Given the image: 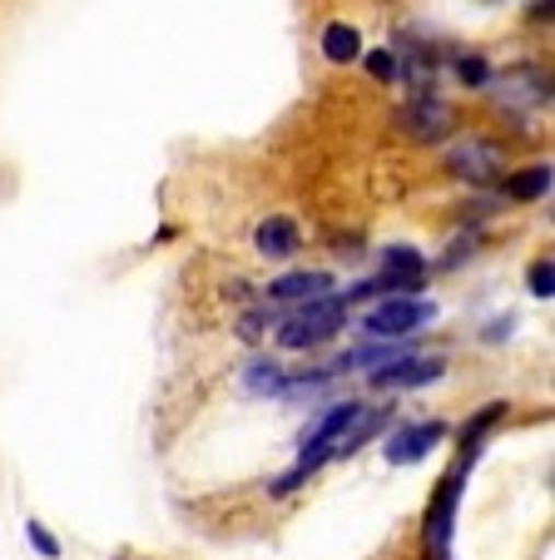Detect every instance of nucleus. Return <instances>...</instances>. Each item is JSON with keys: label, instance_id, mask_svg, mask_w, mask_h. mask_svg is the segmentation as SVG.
<instances>
[{"label": "nucleus", "instance_id": "nucleus-12", "mask_svg": "<svg viewBox=\"0 0 555 560\" xmlns=\"http://www.w3.org/2000/svg\"><path fill=\"white\" fill-rule=\"evenodd\" d=\"M531 293H535V298H551V293H555V268H551V258H541V264L531 268Z\"/></svg>", "mask_w": 555, "mask_h": 560}, {"label": "nucleus", "instance_id": "nucleus-15", "mask_svg": "<svg viewBox=\"0 0 555 560\" xmlns=\"http://www.w3.org/2000/svg\"><path fill=\"white\" fill-rule=\"evenodd\" d=\"M456 70H461V80H472V85H486V60H461Z\"/></svg>", "mask_w": 555, "mask_h": 560}, {"label": "nucleus", "instance_id": "nucleus-10", "mask_svg": "<svg viewBox=\"0 0 555 560\" xmlns=\"http://www.w3.org/2000/svg\"><path fill=\"white\" fill-rule=\"evenodd\" d=\"M323 55H327L333 65L357 60V55H362V35H357L352 25H343V21L327 25V31H323Z\"/></svg>", "mask_w": 555, "mask_h": 560}, {"label": "nucleus", "instance_id": "nucleus-5", "mask_svg": "<svg viewBox=\"0 0 555 560\" xmlns=\"http://www.w3.org/2000/svg\"><path fill=\"white\" fill-rule=\"evenodd\" d=\"M437 377H441L437 358H397L372 372V387H421V382H437Z\"/></svg>", "mask_w": 555, "mask_h": 560}, {"label": "nucleus", "instance_id": "nucleus-2", "mask_svg": "<svg viewBox=\"0 0 555 560\" xmlns=\"http://www.w3.org/2000/svg\"><path fill=\"white\" fill-rule=\"evenodd\" d=\"M437 307L431 303H417V298H388L367 313V332H378V338H407V332L427 328Z\"/></svg>", "mask_w": 555, "mask_h": 560}, {"label": "nucleus", "instance_id": "nucleus-1", "mask_svg": "<svg viewBox=\"0 0 555 560\" xmlns=\"http://www.w3.org/2000/svg\"><path fill=\"white\" fill-rule=\"evenodd\" d=\"M343 323H347V298H313V303H303L284 328H278V342H284V348H317V342H327Z\"/></svg>", "mask_w": 555, "mask_h": 560}, {"label": "nucleus", "instance_id": "nucleus-13", "mask_svg": "<svg viewBox=\"0 0 555 560\" xmlns=\"http://www.w3.org/2000/svg\"><path fill=\"white\" fill-rule=\"evenodd\" d=\"M367 70L378 74V80H392V74H397V55H392V50H378L372 60H367Z\"/></svg>", "mask_w": 555, "mask_h": 560}, {"label": "nucleus", "instance_id": "nucleus-7", "mask_svg": "<svg viewBox=\"0 0 555 560\" xmlns=\"http://www.w3.org/2000/svg\"><path fill=\"white\" fill-rule=\"evenodd\" d=\"M333 278L327 273H284L278 283H268L273 303H313V298H327Z\"/></svg>", "mask_w": 555, "mask_h": 560}, {"label": "nucleus", "instance_id": "nucleus-3", "mask_svg": "<svg viewBox=\"0 0 555 560\" xmlns=\"http://www.w3.org/2000/svg\"><path fill=\"white\" fill-rule=\"evenodd\" d=\"M447 164H451V174H456V179H466V184H496V174L506 170V164H501V149L482 144V139H466V144H456L447 154Z\"/></svg>", "mask_w": 555, "mask_h": 560}, {"label": "nucleus", "instance_id": "nucleus-11", "mask_svg": "<svg viewBox=\"0 0 555 560\" xmlns=\"http://www.w3.org/2000/svg\"><path fill=\"white\" fill-rule=\"evenodd\" d=\"M545 189H551V164H535V170L516 174V179L506 184V194H511V199H541Z\"/></svg>", "mask_w": 555, "mask_h": 560}, {"label": "nucleus", "instance_id": "nucleus-8", "mask_svg": "<svg viewBox=\"0 0 555 560\" xmlns=\"http://www.w3.org/2000/svg\"><path fill=\"white\" fill-rule=\"evenodd\" d=\"M427 278V258L417 248H388V278L372 288H421Z\"/></svg>", "mask_w": 555, "mask_h": 560}, {"label": "nucleus", "instance_id": "nucleus-14", "mask_svg": "<svg viewBox=\"0 0 555 560\" xmlns=\"http://www.w3.org/2000/svg\"><path fill=\"white\" fill-rule=\"evenodd\" d=\"M25 536H31L35 546H41V556H60V546H55V536L41 526V521H31V526H25Z\"/></svg>", "mask_w": 555, "mask_h": 560}, {"label": "nucleus", "instance_id": "nucleus-6", "mask_svg": "<svg viewBox=\"0 0 555 560\" xmlns=\"http://www.w3.org/2000/svg\"><path fill=\"white\" fill-rule=\"evenodd\" d=\"M437 442H441V422L407 427V432H397V436H392V442H388V462H397V466L421 462V456H427Z\"/></svg>", "mask_w": 555, "mask_h": 560}, {"label": "nucleus", "instance_id": "nucleus-9", "mask_svg": "<svg viewBox=\"0 0 555 560\" xmlns=\"http://www.w3.org/2000/svg\"><path fill=\"white\" fill-rule=\"evenodd\" d=\"M253 244H258L263 258H293V254H298V229H293V219H263L258 233H253Z\"/></svg>", "mask_w": 555, "mask_h": 560}, {"label": "nucleus", "instance_id": "nucleus-4", "mask_svg": "<svg viewBox=\"0 0 555 560\" xmlns=\"http://www.w3.org/2000/svg\"><path fill=\"white\" fill-rule=\"evenodd\" d=\"M456 125V115H451L441 100H431V95H421V100H412L407 109H402V129H407L412 139H447V129Z\"/></svg>", "mask_w": 555, "mask_h": 560}]
</instances>
